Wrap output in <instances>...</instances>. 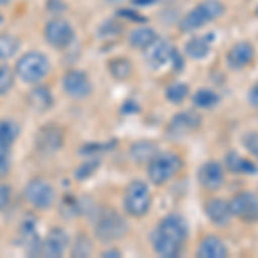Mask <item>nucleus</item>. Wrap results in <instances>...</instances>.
<instances>
[{
	"mask_svg": "<svg viewBox=\"0 0 258 258\" xmlns=\"http://www.w3.org/2000/svg\"><path fill=\"white\" fill-rule=\"evenodd\" d=\"M170 62H174V69L176 71H181L182 68H184V60H182V57L179 55V52L176 48H174L172 55H170Z\"/></svg>",
	"mask_w": 258,
	"mask_h": 258,
	"instance_id": "nucleus-36",
	"label": "nucleus"
},
{
	"mask_svg": "<svg viewBox=\"0 0 258 258\" xmlns=\"http://www.w3.org/2000/svg\"><path fill=\"white\" fill-rule=\"evenodd\" d=\"M9 2H12V0H0V7H2V6H7Z\"/></svg>",
	"mask_w": 258,
	"mask_h": 258,
	"instance_id": "nucleus-39",
	"label": "nucleus"
},
{
	"mask_svg": "<svg viewBox=\"0 0 258 258\" xmlns=\"http://www.w3.org/2000/svg\"><path fill=\"white\" fill-rule=\"evenodd\" d=\"M248 102H249V105H251V107L258 109V83H255V85L251 86V90H249Z\"/></svg>",
	"mask_w": 258,
	"mask_h": 258,
	"instance_id": "nucleus-35",
	"label": "nucleus"
},
{
	"mask_svg": "<svg viewBox=\"0 0 258 258\" xmlns=\"http://www.w3.org/2000/svg\"><path fill=\"white\" fill-rule=\"evenodd\" d=\"M14 85V73L7 66H0V95H6Z\"/></svg>",
	"mask_w": 258,
	"mask_h": 258,
	"instance_id": "nucleus-29",
	"label": "nucleus"
},
{
	"mask_svg": "<svg viewBox=\"0 0 258 258\" xmlns=\"http://www.w3.org/2000/svg\"><path fill=\"white\" fill-rule=\"evenodd\" d=\"M103 256H120V251L119 249H109V251L103 253Z\"/></svg>",
	"mask_w": 258,
	"mask_h": 258,
	"instance_id": "nucleus-38",
	"label": "nucleus"
},
{
	"mask_svg": "<svg viewBox=\"0 0 258 258\" xmlns=\"http://www.w3.org/2000/svg\"><path fill=\"white\" fill-rule=\"evenodd\" d=\"M153 155H157V145L152 141H140L131 147V157L136 162H148Z\"/></svg>",
	"mask_w": 258,
	"mask_h": 258,
	"instance_id": "nucleus-23",
	"label": "nucleus"
},
{
	"mask_svg": "<svg viewBox=\"0 0 258 258\" xmlns=\"http://www.w3.org/2000/svg\"><path fill=\"white\" fill-rule=\"evenodd\" d=\"M157 0H135V4L138 7H145V6H152V4H155Z\"/></svg>",
	"mask_w": 258,
	"mask_h": 258,
	"instance_id": "nucleus-37",
	"label": "nucleus"
},
{
	"mask_svg": "<svg viewBox=\"0 0 258 258\" xmlns=\"http://www.w3.org/2000/svg\"><path fill=\"white\" fill-rule=\"evenodd\" d=\"M24 197H26L28 203L38 210H47L55 202V193L50 182L45 179H31L26 184L24 189Z\"/></svg>",
	"mask_w": 258,
	"mask_h": 258,
	"instance_id": "nucleus-8",
	"label": "nucleus"
},
{
	"mask_svg": "<svg viewBox=\"0 0 258 258\" xmlns=\"http://www.w3.org/2000/svg\"><path fill=\"white\" fill-rule=\"evenodd\" d=\"M152 207V195L143 181H133L124 191V210L131 217H143Z\"/></svg>",
	"mask_w": 258,
	"mask_h": 258,
	"instance_id": "nucleus-5",
	"label": "nucleus"
},
{
	"mask_svg": "<svg viewBox=\"0 0 258 258\" xmlns=\"http://www.w3.org/2000/svg\"><path fill=\"white\" fill-rule=\"evenodd\" d=\"M253 59H255V47L246 40L238 41V43L232 45L226 55L227 66L232 71H241V69L248 68L253 62Z\"/></svg>",
	"mask_w": 258,
	"mask_h": 258,
	"instance_id": "nucleus-12",
	"label": "nucleus"
},
{
	"mask_svg": "<svg viewBox=\"0 0 258 258\" xmlns=\"http://www.w3.org/2000/svg\"><path fill=\"white\" fill-rule=\"evenodd\" d=\"M198 181H200V186L207 191L220 189L224 184V181H226L224 167L215 160L205 162V164H203L198 170Z\"/></svg>",
	"mask_w": 258,
	"mask_h": 258,
	"instance_id": "nucleus-11",
	"label": "nucleus"
},
{
	"mask_svg": "<svg viewBox=\"0 0 258 258\" xmlns=\"http://www.w3.org/2000/svg\"><path fill=\"white\" fill-rule=\"evenodd\" d=\"M68 243H69V238L62 229H52L48 232V236L45 238L43 243L40 244V253L43 256H62L64 251L68 249Z\"/></svg>",
	"mask_w": 258,
	"mask_h": 258,
	"instance_id": "nucleus-14",
	"label": "nucleus"
},
{
	"mask_svg": "<svg viewBox=\"0 0 258 258\" xmlns=\"http://www.w3.org/2000/svg\"><path fill=\"white\" fill-rule=\"evenodd\" d=\"M16 138H18V126L12 120H2L0 122V147L11 148Z\"/></svg>",
	"mask_w": 258,
	"mask_h": 258,
	"instance_id": "nucleus-27",
	"label": "nucleus"
},
{
	"mask_svg": "<svg viewBox=\"0 0 258 258\" xmlns=\"http://www.w3.org/2000/svg\"><path fill=\"white\" fill-rule=\"evenodd\" d=\"M127 231V224L117 212L114 210H103L98 215L97 224H95V232L100 239L103 241H112L117 239L120 236H124V232Z\"/></svg>",
	"mask_w": 258,
	"mask_h": 258,
	"instance_id": "nucleus-7",
	"label": "nucleus"
},
{
	"mask_svg": "<svg viewBox=\"0 0 258 258\" xmlns=\"http://www.w3.org/2000/svg\"><path fill=\"white\" fill-rule=\"evenodd\" d=\"M110 2H119V0H110Z\"/></svg>",
	"mask_w": 258,
	"mask_h": 258,
	"instance_id": "nucleus-41",
	"label": "nucleus"
},
{
	"mask_svg": "<svg viewBox=\"0 0 258 258\" xmlns=\"http://www.w3.org/2000/svg\"><path fill=\"white\" fill-rule=\"evenodd\" d=\"M11 202V189L7 184H0V210H4Z\"/></svg>",
	"mask_w": 258,
	"mask_h": 258,
	"instance_id": "nucleus-33",
	"label": "nucleus"
},
{
	"mask_svg": "<svg viewBox=\"0 0 258 258\" xmlns=\"http://www.w3.org/2000/svg\"><path fill=\"white\" fill-rule=\"evenodd\" d=\"M45 38L52 47L66 48L74 38V31L71 24L64 19H52L45 26Z\"/></svg>",
	"mask_w": 258,
	"mask_h": 258,
	"instance_id": "nucleus-10",
	"label": "nucleus"
},
{
	"mask_svg": "<svg viewBox=\"0 0 258 258\" xmlns=\"http://www.w3.org/2000/svg\"><path fill=\"white\" fill-rule=\"evenodd\" d=\"M232 217L246 224L258 222V197L251 191H239L229 202Z\"/></svg>",
	"mask_w": 258,
	"mask_h": 258,
	"instance_id": "nucleus-6",
	"label": "nucleus"
},
{
	"mask_svg": "<svg viewBox=\"0 0 258 258\" xmlns=\"http://www.w3.org/2000/svg\"><path fill=\"white\" fill-rule=\"evenodd\" d=\"M11 170V148L0 147V177H6Z\"/></svg>",
	"mask_w": 258,
	"mask_h": 258,
	"instance_id": "nucleus-31",
	"label": "nucleus"
},
{
	"mask_svg": "<svg viewBox=\"0 0 258 258\" xmlns=\"http://www.w3.org/2000/svg\"><path fill=\"white\" fill-rule=\"evenodd\" d=\"M224 12H226V6L220 0H203L179 21V30L184 33H193L207 26L212 21L219 19Z\"/></svg>",
	"mask_w": 258,
	"mask_h": 258,
	"instance_id": "nucleus-2",
	"label": "nucleus"
},
{
	"mask_svg": "<svg viewBox=\"0 0 258 258\" xmlns=\"http://www.w3.org/2000/svg\"><path fill=\"white\" fill-rule=\"evenodd\" d=\"M62 143V135L57 127L50 126L40 131V148L43 150H57Z\"/></svg>",
	"mask_w": 258,
	"mask_h": 258,
	"instance_id": "nucleus-22",
	"label": "nucleus"
},
{
	"mask_svg": "<svg viewBox=\"0 0 258 258\" xmlns=\"http://www.w3.org/2000/svg\"><path fill=\"white\" fill-rule=\"evenodd\" d=\"M172 52H174V47L169 43L167 40L157 38L147 48V59L150 62V66H153V68H160V66L170 62V55H172Z\"/></svg>",
	"mask_w": 258,
	"mask_h": 258,
	"instance_id": "nucleus-19",
	"label": "nucleus"
},
{
	"mask_svg": "<svg viewBox=\"0 0 258 258\" xmlns=\"http://www.w3.org/2000/svg\"><path fill=\"white\" fill-rule=\"evenodd\" d=\"M188 93H189L188 85L179 83V81L170 83L167 88H165V97L172 103H182L186 100V97H188Z\"/></svg>",
	"mask_w": 258,
	"mask_h": 258,
	"instance_id": "nucleus-26",
	"label": "nucleus"
},
{
	"mask_svg": "<svg viewBox=\"0 0 258 258\" xmlns=\"http://www.w3.org/2000/svg\"><path fill=\"white\" fill-rule=\"evenodd\" d=\"M182 169V159L174 152L157 153L148 160V179L153 184H165Z\"/></svg>",
	"mask_w": 258,
	"mask_h": 258,
	"instance_id": "nucleus-3",
	"label": "nucleus"
},
{
	"mask_svg": "<svg viewBox=\"0 0 258 258\" xmlns=\"http://www.w3.org/2000/svg\"><path fill=\"white\" fill-rule=\"evenodd\" d=\"M220 103V97L219 93H215L214 90L210 88H200L193 93V105L197 109H214Z\"/></svg>",
	"mask_w": 258,
	"mask_h": 258,
	"instance_id": "nucleus-21",
	"label": "nucleus"
},
{
	"mask_svg": "<svg viewBox=\"0 0 258 258\" xmlns=\"http://www.w3.org/2000/svg\"><path fill=\"white\" fill-rule=\"evenodd\" d=\"M109 71L115 80H127L133 74V64L124 57H119V59H114L109 64Z\"/></svg>",
	"mask_w": 258,
	"mask_h": 258,
	"instance_id": "nucleus-25",
	"label": "nucleus"
},
{
	"mask_svg": "<svg viewBox=\"0 0 258 258\" xmlns=\"http://www.w3.org/2000/svg\"><path fill=\"white\" fill-rule=\"evenodd\" d=\"M241 141H243L244 148H246L248 152L251 153V155L258 160V133L256 131L244 133L243 138H241Z\"/></svg>",
	"mask_w": 258,
	"mask_h": 258,
	"instance_id": "nucleus-30",
	"label": "nucleus"
},
{
	"mask_svg": "<svg viewBox=\"0 0 258 258\" xmlns=\"http://www.w3.org/2000/svg\"><path fill=\"white\" fill-rule=\"evenodd\" d=\"M64 91L73 98H86L91 93V81L83 71H69L62 80Z\"/></svg>",
	"mask_w": 258,
	"mask_h": 258,
	"instance_id": "nucleus-13",
	"label": "nucleus"
},
{
	"mask_svg": "<svg viewBox=\"0 0 258 258\" xmlns=\"http://www.w3.org/2000/svg\"><path fill=\"white\" fill-rule=\"evenodd\" d=\"M120 16H124L126 19H131V21H135V23H145V19L143 16L140 14V12H136L135 9H124V11H120L119 12Z\"/></svg>",
	"mask_w": 258,
	"mask_h": 258,
	"instance_id": "nucleus-34",
	"label": "nucleus"
},
{
	"mask_svg": "<svg viewBox=\"0 0 258 258\" xmlns=\"http://www.w3.org/2000/svg\"><path fill=\"white\" fill-rule=\"evenodd\" d=\"M212 41H214V33L202 35V36H193V38H189L184 45L186 55L191 57L193 60L205 59L212 50Z\"/></svg>",
	"mask_w": 258,
	"mask_h": 258,
	"instance_id": "nucleus-18",
	"label": "nucleus"
},
{
	"mask_svg": "<svg viewBox=\"0 0 258 258\" xmlns=\"http://www.w3.org/2000/svg\"><path fill=\"white\" fill-rule=\"evenodd\" d=\"M224 165H226V169L229 172L239 174V176H256L258 174V165L255 162L243 157L241 153L234 152V150L226 153V157H224Z\"/></svg>",
	"mask_w": 258,
	"mask_h": 258,
	"instance_id": "nucleus-16",
	"label": "nucleus"
},
{
	"mask_svg": "<svg viewBox=\"0 0 258 258\" xmlns=\"http://www.w3.org/2000/svg\"><path fill=\"white\" fill-rule=\"evenodd\" d=\"M202 126V117L193 110H184L179 112L172 117L167 127V136L172 140H181L184 136L195 133L197 129Z\"/></svg>",
	"mask_w": 258,
	"mask_h": 258,
	"instance_id": "nucleus-9",
	"label": "nucleus"
},
{
	"mask_svg": "<svg viewBox=\"0 0 258 258\" xmlns=\"http://www.w3.org/2000/svg\"><path fill=\"white\" fill-rule=\"evenodd\" d=\"M203 209H205V214H207V217H209L210 222L215 224V226H219V227L227 226L232 219L231 209H229V202H226V200H222V198L207 200V203H205Z\"/></svg>",
	"mask_w": 258,
	"mask_h": 258,
	"instance_id": "nucleus-15",
	"label": "nucleus"
},
{
	"mask_svg": "<svg viewBox=\"0 0 258 258\" xmlns=\"http://www.w3.org/2000/svg\"><path fill=\"white\" fill-rule=\"evenodd\" d=\"M19 48V40L12 35H0V60H7L14 57Z\"/></svg>",
	"mask_w": 258,
	"mask_h": 258,
	"instance_id": "nucleus-28",
	"label": "nucleus"
},
{
	"mask_svg": "<svg viewBox=\"0 0 258 258\" xmlns=\"http://www.w3.org/2000/svg\"><path fill=\"white\" fill-rule=\"evenodd\" d=\"M4 23V18H2V14H0V24H2Z\"/></svg>",
	"mask_w": 258,
	"mask_h": 258,
	"instance_id": "nucleus-40",
	"label": "nucleus"
},
{
	"mask_svg": "<svg viewBox=\"0 0 258 258\" xmlns=\"http://www.w3.org/2000/svg\"><path fill=\"white\" fill-rule=\"evenodd\" d=\"M30 103L36 110H47L52 105V95H50L48 88L45 86H38L30 93Z\"/></svg>",
	"mask_w": 258,
	"mask_h": 258,
	"instance_id": "nucleus-24",
	"label": "nucleus"
},
{
	"mask_svg": "<svg viewBox=\"0 0 258 258\" xmlns=\"http://www.w3.org/2000/svg\"><path fill=\"white\" fill-rule=\"evenodd\" d=\"M150 239L157 255L174 258L181 253L182 244L188 239V224L182 215L169 214L159 222Z\"/></svg>",
	"mask_w": 258,
	"mask_h": 258,
	"instance_id": "nucleus-1",
	"label": "nucleus"
},
{
	"mask_svg": "<svg viewBox=\"0 0 258 258\" xmlns=\"http://www.w3.org/2000/svg\"><path fill=\"white\" fill-rule=\"evenodd\" d=\"M155 40H157V31L150 26L135 28V30L129 31V36H127L129 45L138 50H147Z\"/></svg>",
	"mask_w": 258,
	"mask_h": 258,
	"instance_id": "nucleus-20",
	"label": "nucleus"
},
{
	"mask_svg": "<svg viewBox=\"0 0 258 258\" xmlns=\"http://www.w3.org/2000/svg\"><path fill=\"white\" fill-rule=\"evenodd\" d=\"M120 31H122V26H120L119 23H115V21H107V23L100 28V35H102V38H110V36L119 35Z\"/></svg>",
	"mask_w": 258,
	"mask_h": 258,
	"instance_id": "nucleus-32",
	"label": "nucleus"
},
{
	"mask_svg": "<svg viewBox=\"0 0 258 258\" xmlns=\"http://www.w3.org/2000/svg\"><path fill=\"white\" fill-rule=\"evenodd\" d=\"M198 258H227L229 249L222 239L217 236H205L198 244L197 249Z\"/></svg>",
	"mask_w": 258,
	"mask_h": 258,
	"instance_id": "nucleus-17",
	"label": "nucleus"
},
{
	"mask_svg": "<svg viewBox=\"0 0 258 258\" xmlns=\"http://www.w3.org/2000/svg\"><path fill=\"white\" fill-rule=\"evenodd\" d=\"M50 71V62L43 53L40 52H28L18 60L16 64V74L24 83H40L47 78Z\"/></svg>",
	"mask_w": 258,
	"mask_h": 258,
	"instance_id": "nucleus-4",
	"label": "nucleus"
}]
</instances>
